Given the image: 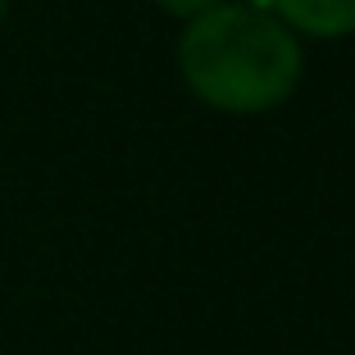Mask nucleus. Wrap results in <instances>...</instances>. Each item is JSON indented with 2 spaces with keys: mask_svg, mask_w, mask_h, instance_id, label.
Returning <instances> with one entry per match:
<instances>
[{
  "mask_svg": "<svg viewBox=\"0 0 355 355\" xmlns=\"http://www.w3.org/2000/svg\"><path fill=\"white\" fill-rule=\"evenodd\" d=\"M191 92L223 110H264L292 96L301 46L273 14L255 5H214L196 14L178 46Z\"/></svg>",
  "mask_w": 355,
  "mask_h": 355,
  "instance_id": "1",
  "label": "nucleus"
},
{
  "mask_svg": "<svg viewBox=\"0 0 355 355\" xmlns=\"http://www.w3.org/2000/svg\"><path fill=\"white\" fill-rule=\"evenodd\" d=\"M159 5H164V10H178V14H191V19H196V14L214 10L219 0H159Z\"/></svg>",
  "mask_w": 355,
  "mask_h": 355,
  "instance_id": "3",
  "label": "nucleus"
},
{
  "mask_svg": "<svg viewBox=\"0 0 355 355\" xmlns=\"http://www.w3.org/2000/svg\"><path fill=\"white\" fill-rule=\"evenodd\" d=\"M260 5L278 10L287 23H296L305 32H319V37L355 28V0H255V10Z\"/></svg>",
  "mask_w": 355,
  "mask_h": 355,
  "instance_id": "2",
  "label": "nucleus"
},
{
  "mask_svg": "<svg viewBox=\"0 0 355 355\" xmlns=\"http://www.w3.org/2000/svg\"><path fill=\"white\" fill-rule=\"evenodd\" d=\"M5 10H10V0H0V23H5Z\"/></svg>",
  "mask_w": 355,
  "mask_h": 355,
  "instance_id": "4",
  "label": "nucleus"
}]
</instances>
